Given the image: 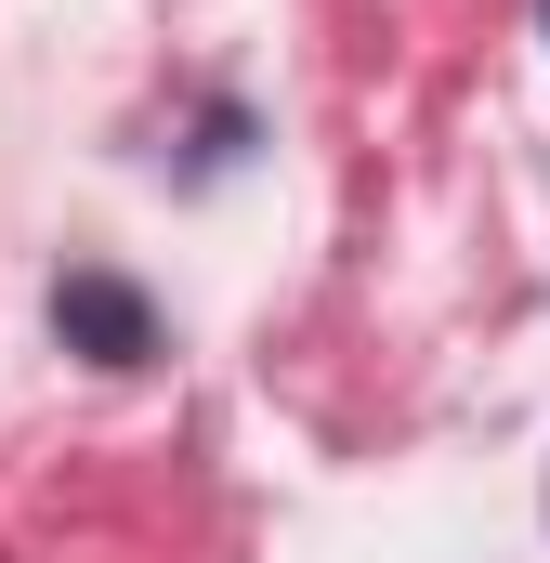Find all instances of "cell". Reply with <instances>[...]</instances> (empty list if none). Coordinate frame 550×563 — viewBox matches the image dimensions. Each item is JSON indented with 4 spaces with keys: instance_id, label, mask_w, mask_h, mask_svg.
I'll use <instances>...</instances> for the list:
<instances>
[{
    "instance_id": "1",
    "label": "cell",
    "mask_w": 550,
    "mask_h": 563,
    "mask_svg": "<svg viewBox=\"0 0 550 563\" xmlns=\"http://www.w3.org/2000/svg\"><path fill=\"white\" fill-rule=\"evenodd\" d=\"M53 314H66L106 367H132V354H144V301H132L119 276H66V301H53Z\"/></svg>"
}]
</instances>
